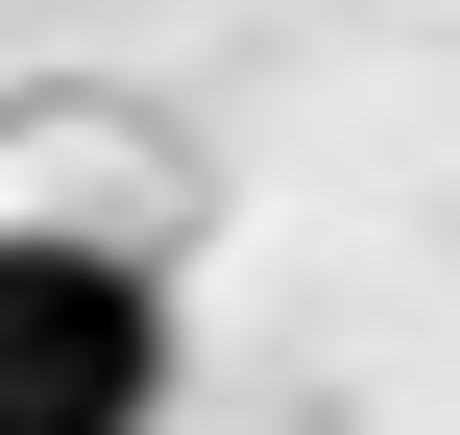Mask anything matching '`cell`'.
Instances as JSON below:
<instances>
[{"label":"cell","instance_id":"1","mask_svg":"<svg viewBox=\"0 0 460 435\" xmlns=\"http://www.w3.org/2000/svg\"><path fill=\"white\" fill-rule=\"evenodd\" d=\"M170 412V291L121 242H0V435H146Z\"/></svg>","mask_w":460,"mask_h":435}]
</instances>
